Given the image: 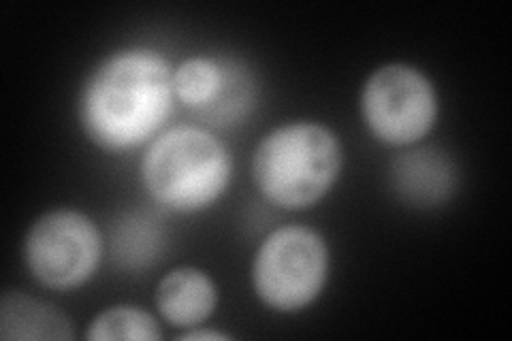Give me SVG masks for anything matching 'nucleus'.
<instances>
[{"mask_svg": "<svg viewBox=\"0 0 512 341\" xmlns=\"http://www.w3.org/2000/svg\"><path fill=\"white\" fill-rule=\"evenodd\" d=\"M173 71L154 50L133 47L107 56L79 92L77 116L86 137L105 152L148 143L173 111Z\"/></svg>", "mask_w": 512, "mask_h": 341, "instance_id": "f257e3e1", "label": "nucleus"}, {"mask_svg": "<svg viewBox=\"0 0 512 341\" xmlns=\"http://www.w3.org/2000/svg\"><path fill=\"white\" fill-rule=\"evenodd\" d=\"M342 143L318 122H291L256 145L252 175L263 197L282 209H308L340 180Z\"/></svg>", "mask_w": 512, "mask_h": 341, "instance_id": "f03ea898", "label": "nucleus"}, {"mask_svg": "<svg viewBox=\"0 0 512 341\" xmlns=\"http://www.w3.org/2000/svg\"><path fill=\"white\" fill-rule=\"evenodd\" d=\"M233 158L216 135L175 126L156 137L141 160V180L152 199L180 214L214 205L231 184Z\"/></svg>", "mask_w": 512, "mask_h": 341, "instance_id": "7ed1b4c3", "label": "nucleus"}, {"mask_svg": "<svg viewBox=\"0 0 512 341\" xmlns=\"http://www.w3.org/2000/svg\"><path fill=\"white\" fill-rule=\"evenodd\" d=\"M329 275L325 237L310 226H282L271 233L254 256L252 286L276 312L306 310L323 292Z\"/></svg>", "mask_w": 512, "mask_h": 341, "instance_id": "20e7f679", "label": "nucleus"}, {"mask_svg": "<svg viewBox=\"0 0 512 341\" xmlns=\"http://www.w3.org/2000/svg\"><path fill=\"white\" fill-rule=\"evenodd\" d=\"M361 116L374 139L404 148L431 133L438 120V94L425 73L391 62L363 84Z\"/></svg>", "mask_w": 512, "mask_h": 341, "instance_id": "39448f33", "label": "nucleus"}, {"mask_svg": "<svg viewBox=\"0 0 512 341\" xmlns=\"http://www.w3.org/2000/svg\"><path fill=\"white\" fill-rule=\"evenodd\" d=\"M30 273L54 290L86 284L103 258V237L90 216L77 209H52L35 220L24 241Z\"/></svg>", "mask_w": 512, "mask_h": 341, "instance_id": "423d86ee", "label": "nucleus"}, {"mask_svg": "<svg viewBox=\"0 0 512 341\" xmlns=\"http://www.w3.org/2000/svg\"><path fill=\"white\" fill-rule=\"evenodd\" d=\"M391 184L404 203L436 207L446 203L455 192L457 169L451 156L442 150H412L393 158Z\"/></svg>", "mask_w": 512, "mask_h": 341, "instance_id": "0eeeda50", "label": "nucleus"}, {"mask_svg": "<svg viewBox=\"0 0 512 341\" xmlns=\"http://www.w3.org/2000/svg\"><path fill=\"white\" fill-rule=\"evenodd\" d=\"M218 305L214 280L197 267H180L167 273L156 288L160 316L175 329L199 327Z\"/></svg>", "mask_w": 512, "mask_h": 341, "instance_id": "6e6552de", "label": "nucleus"}, {"mask_svg": "<svg viewBox=\"0 0 512 341\" xmlns=\"http://www.w3.org/2000/svg\"><path fill=\"white\" fill-rule=\"evenodd\" d=\"M0 339L64 341L73 339V324L54 305L20 290H7L0 299Z\"/></svg>", "mask_w": 512, "mask_h": 341, "instance_id": "1a4fd4ad", "label": "nucleus"}, {"mask_svg": "<svg viewBox=\"0 0 512 341\" xmlns=\"http://www.w3.org/2000/svg\"><path fill=\"white\" fill-rule=\"evenodd\" d=\"M227 62L210 56H192L173 71L175 96L199 116L210 109L224 86Z\"/></svg>", "mask_w": 512, "mask_h": 341, "instance_id": "9d476101", "label": "nucleus"}, {"mask_svg": "<svg viewBox=\"0 0 512 341\" xmlns=\"http://www.w3.org/2000/svg\"><path fill=\"white\" fill-rule=\"evenodd\" d=\"M116 261L126 269H141L156 261L163 250V231L148 216H128L116 224L111 237Z\"/></svg>", "mask_w": 512, "mask_h": 341, "instance_id": "9b49d317", "label": "nucleus"}, {"mask_svg": "<svg viewBox=\"0 0 512 341\" xmlns=\"http://www.w3.org/2000/svg\"><path fill=\"white\" fill-rule=\"evenodd\" d=\"M90 341H158L163 339L158 320L141 307L135 305H116L96 316L86 331Z\"/></svg>", "mask_w": 512, "mask_h": 341, "instance_id": "f8f14e48", "label": "nucleus"}, {"mask_svg": "<svg viewBox=\"0 0 512 341\" xmlns=\"http://www.w3.org/2000/svg\"><path fill=\"white\" fill-rule=\"evenodd\" d=\"M184 341H222V339H231V335L222 333V331H210V329H197V331H188L180 337Z\"/></svg>", "mask_w": 512, "mask_h": 341, "instance_id": "ddd939ff", "label": "nucleus"}]
</instances>
